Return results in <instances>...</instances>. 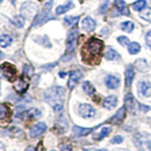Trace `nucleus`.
<instances>
[{"label": "nucleus", "mask_w": 151, "mask_h": 151, "mask_svg": "<svg viewBox=\"0 0 151 151\" xmlns=\"http://www.w3.org/2000/svg\"><path fill=\"white\" fill-rule=\"evenodd\" d=\"M103 49V42L102 41L92 38L82 47V59L87 63H93L94 60H99V57L101 55Z\"/></svg>", "instance_id": "1"}, {"label": "nucleus", "mask_w": 151, "mask_h": 151, "mask_svg": "<svg viewBox=\"0 0 151 151\" xmlns=\"http://www.w3.org/2000/svg\"><path fill=\"white\" fill-rule=\"evenodd\" d=\"M64 89L63 87H52L45 94V101L54 109L55 111H61L63 108Z\"/></svg>", "instance_id": "2"}, {"label": "nucleus", "mask_w": 151, "mask_h": 151, "mask_svg": "<svg viewBox=\"0 0 151 151\" xmlns=\"http://www.w3.org/2000/svg\"><path fill=\"white\" fill-rule=\"evenodd\" d=\"M42 116V112L40 110L35 108L29 109V110H26L19 114L16 115L17 118H20L22 120H28V119H38Z\"/></svg>", "instance_id": "3"}, {"label": "nucleus", "mask_w": 151, "mask_h": 151, "mask_svg": "<svg viewBox=\"0 0 151 151\" xmlns=\"http://www.w3.org/2000/svg\"><path fill=\"white\" fill-rule=\"evenodd\" d=\"M78 36V30L77 28H74V29L70 31L67 38V52L69 54H72L76 48Z\"/></svg>", "instance_id": "4"}, {"label": "nucleus", "mask_w": 151, "mask_h": 151, "mask_svg": "<svg viewBox=\"0 0 151 151\" xmlns=\"http://www.w3.org/2000/svg\"><path fill=\"white\" fill-rule=\"evenodd\" d=\"M1 71L5 78L9 81H13L16 76V69L11 63H3L1 65Z\"/></svg>", "instance_id": "5"}, {"label": "nucleus", "mask_w": 151, "mask_h": 151, "mask_svg": "<svg viewBox=\"0 0 151 151\" xmlns=\"http://www.w3.org/2000/svg\"><path fill=\"white\" fill-rule=\"evenodd\" d=\"M78 112L81 117L86 118H93L96 115V110L89 104H80L78 107Z\"/></svg>", "instance_id": "6"}, {"label": "nucleus", "mask_w": 151, "mask_h": 151, "mask_svg": "<svg viewBox=\"0 0 151 151\" xmlns=\"http://www.w3.org/2000/svg\"><path fill=\"white\" fill-rule=\"evenodd\" d=\"M37 5L33 2H25L21 7V12L23 13V15L25 17H31L32 15H34L37 12Z\"/></svg>", "instance_id": "7"}, {"label": "nucleus", "mask_w": 151, "mask_h": 151, "mask_svg": "<svg viewBox=\"0 0 151 151\" xmlns=\"http://www.w3.org/2000/svg\"><path fill=\"white\" fill-rule=\"evenodd\" d=\"M46 130V125L44 122H39L32 127V129L29 131V136L31 138H37L40 135L44 134Z\"/></svg>", "instance_id": "8"}, {"label": "nucleus", "mask_w": 151, "mask_h": 151, "mask_svg": "<svg viewBox=\"0 0 151 151\" xmlns=\"http://www.w3.org/2000/svg\"><path fill=\"white\" fill-rule=\"evenodd\" d=\"M53 2V0H50L49 2H47L45 4V6L44 8V11H42L39 15L37 16L36 18V21L34 22V25H38V24H42L44 23L45 21H46L47 19V15L49 14V12L51 9V4Z\"/></svg>", "instance_id": "9"}, {"label": "nucleus", "mask_w": 151, "mask_h": 151, "mask_svg": "<svg viewBox=\"0 0 151 151\" xmlns=\"http://www.w3.org/2000/svg\"><path fill=\"white\" fill-rule=\"evenodd\" d=\"M82 78V74L80 71L74 70L70 73V78L68 80V87L70 90H73L76 85H77L79 81V79Z\"/></svg>", "instance_id": "10"}, {"label": "nucleus", "mask_w": 151, "mask_h": 151, "mask_svg": "<svg viewBox=\"0 0 151 151\" xmlns=\"http://www.w3.org/2000/svg\"><path fill=\"white\" fill-rule=\"evenodd\" d=\"M96 129L94 127L93 129H88V127H78V126H74L72 131H73V135L75 137H84V136H87L90 133Z\"/></svg>", "instance_id": "11"}, {"label": "nucleus", "mask_w": 151, "mask_h": 151, "mask_svg": "<svg viewBox=\"0 0 151 151\" xmlns=\"http://www.w3.org/2000/svg\"><path fill=\"white\" fill-rule=\"evenodd\" d=\"M28 85H29V82H28L27 78L26 77H22L15 82V84H14V88H15V90L18 93H23L27 90Z\"/></svg>", "instance_id": "12"}, {"label": "nucleus", "mask_w": 151, "mask_h": 151, "mask_svg": "<svg viewBox=\"0 0 151 151\" xmlns=\"http://www.w3.org/2000/svg\"><path fill=\"white\" fill-rule=\"evenodd\" d=\"M138 91L141 96L149 97L151 96V83L148 81H141L138 85Z\"/></svg>", "instance_id": "13"}, {"label": "nucleus", "mask_w": 151, "mask_h": 151, "mask_svg": "<svg viewBox=\"0 0 151 151\" xmlns=\"http://www.w3.org/2000/svg\"><path fill=\"white\" fill-rule=\"evenodd\" d=\"M126 116V107H121L119 110L116 111V113L111 117V123L112 124H120L124 120Z\"/></svg>", "instance_id": "14"}, {"label": "nucleus", "mask_w": 151, "mask_h": 151, "mask_svg": "<svg viewBox=\"0 0 151 151\" xmlns=\"http://www.w3.org/2000/svg\"><path fill=\"white\" fill-rule=\"evenodd\" d=\"M114 6L118 9V12H119L121 14H123V15L129 16L130 14L129 13V7L127 6V4L125 3L124 0H115Z\"/></svg>", "instance_id": "15"}, {"label": "nucleus", "mask_w": 151, "mask_h": 151, "mask_svg": "<svg viewBox=\"0 0 151 151\" xmlns=\"http://www.w3.org/2000/svg\"><path fill=\"white\" fill-rule=\"evenodd\" d=\"M81 25H82V27L86 31H93L94 28H96V21H94L93 18L87 16L82 20Z\"/></svg>", "instance_id": "16"}, {"label": "nucleus", "mask_w": 151, "mask_h": 151, "mask_svg": "<svg viewBox=\"0 0 151 151\" xmlns=\"http://www.w3.org/2000/svg\"><path fill=\"white\" fill-rule=\"evenodd\" d=\"M117 105V97L115 96H110L103 101V107L107 110H111Z\"/></svg>", "instance_id": "17"}, {"label": "nucleus", "mask_w": 151, "mask_h": 151, "mask_svg": "<svg viewBox=\"0 0 151 151\" xmlns=\"http://www.w3.org/2000/svg\"><path fill=\"white\" fill-rule=\"evenodd\" d=\"M126 85L127 87H130V85L132 83V80H133L134 78V69L131 65H129L126 69Z\"/></svg>", "instance_id": "18"}, {"label": "nucleus", "mask_w": 151, "mask_h": 151, "mask_svg": "<svg viewBox=\"0 0 151 151\" xmlns=\"http://www.w3.org/2000/svg\"><path fill=\"white\" fill-rule=\"evenodd\" d=\"M106 84L110 89H116L120 84V79L114 76H109L106 79Z\"/></svg>", "instance_id": "19"}, {"label": "nucleus", "mask_w": 151, "mask_h": 151, "mask_svg": "<svg viewBox=\"0 0 151 151\" xmlns=\"http://www.w3.org/2000/svg\"><path fill=\"white\" fill-rule=\"evenodd\" d=\"M74 8V3L71 1V0H68L64 5H61V6H59L56 9V13L57 14H63L65 13L66 12L70 11L71 9Z\"/></svg>", "instance_id": "20"}, {"label": "nucleus", "mask_w": 151, "mask_h": 151, "mask_svg": "<svg viewBox=\"0 0 151 151\" xmlns=\"http://www.w3.org/2000/svg\"><path fill=\"white\" fill-rule=\"evenodd\" d=\"M125 104L127 108L129 109V111L133 112L134 109H135V105H136V102L134 100V97L132 96L131 93H127L126 97H125Z\"/></svg>", "instance_id": "21"}, {"label": "nucleus", "mask_w": 151, "mask_h": 151, "mask_svg": "<svg viewBox=\"0 0 151 151\" xmlns=\"http://www.w3.org/2000/svg\"><path fill=\"white\" fill-rule=\"evenodd\" d=\"M135 65H136V68L139 71H141V72H145V71L148 70V64L146 63V60L144 59L137 60Z\"/></svg>", "instance_id": "22"}, {"label": "nucleus", "mask_w": 151, "mask_h": 151, "mask_svg": "<svg viewBox=\"0 0 151 151\" xmlns=\"http://www.w3.org/2000/svg\"><path fill=\"white\" fill-rule=\"evenodd\" d=\"M105 58L109 60H118L119 59V55L118 53L111 48H108L106 53H105Z\"/></svg>", "instance_id": "23"}, {"label": "nucleus", "mask_w": 151, "mask_h": 151, "mask_svg": "<svg viewBox=\"0 0 151 151\" xmlns=\"http://www.w3.org/2000/svg\"><path fill=\"white\" fill-rule=\"evenodd\" d=\"M82 88H83V91L87 94H89V96H93L94 92H96V89H94V87L91 84V82H89V81H85L82 85Z\"/></svg>", "instance_id": "24"}, {"label": "nucleus", "mask_w": 151, "mask_h": 151, "mask_svg": "<svg viewBox=\"0 0 151 151\" xmlns=\"http://www.w3.org/2000/svg\"><path fill=\"white\" fill-rule=\"evenodd\" d=\"M111 131V127H103V129H101V131H100V133H98L96 135V137H94V139L96 140H102L103 138H105L106 136H108L109 134H110V132Z\"/></svg>", "instance_id": "25"}, {"label": "nucleus", "mask_w": 151, "mask_h": 151, "mask_svg": "<svg viewBox=\"0 0 151 151\" xmlns=\"http://www.w3.org/2000/svg\"><path fill=\"white\" fill-rule=\"evenodd\" d=\"M12 39L9 35L4 34L1 36V38H0V45L2 47H6V46L12 44Z\"/></svg>", "instance_id": "26"}, {"label": "nucleus", "mask_w": 151, "mask_h": 151, "mask_svg": "<svg viewBox=\"0 0 151 151\" xmlns=\"http://www.w3.org/2000/svg\"><path fill=\"white\" fill-rule=\"evenodd\" d=\"M134 28V24L129 21H126L121 24V29L126 32H131Z\"/></svg>", "instance_id": "27"}, {"label": "nucleus", "mask_w": 151, "mask_h": 151, "mask_svg": "<svg viewBox=\"0 0 151 151\" xmlns=\"http://www.w3.org/2000/svg\"><path fill=\"white\" fill-rule=\"evenodd\" d=\"M12 24L14 26H16L17 27H22L25 25V18L21 15H17L13 18V20H12Z\"/></svg>", "instance_id": "28"}, {"label": "nucleus", "mask_w": 151, "mask_h": 151, "mask_svg": "<svg viewBox=\"0 0 151 151\" xmlns=\"http://www.w3.org/2000/svg\"><path fill=\"white\" fill-rule=\"evenodd\" d=\"M78 16H67L64 18V22L66 23V25H68L70 27H73L75 25H77V23L78 22Z\"/></svg>", "instance_id": "29"}, {"label": "nucleus", "mask_w": 151, "mask_h": 151, "mask_svg": "<svg viewBox=\"0 0 151 151\" xmlns=\"http://www.w3.org/2000/svg\"><path fill=\"white\" fill-rule=\"evenodd\" d=\"M140 51V45L138 42H130L129 45V52L130 54L134 55L139 53Z\"/></svg>", "instance_id": "30"}, {"label": "nucleus", "mask_w": 151, "mask_h": 151, "mask_svg": "<svg viewBox=\"0 0 151 151\" xmlns=\"http://www.w3.org/2000/svg\"><path fill=\"white\" fill-rule=\"evenodd\" d=\"M145 6H146L145 0H138V1L133 3L132 8H133L135 11H142V9H144L145 8Z\"/></svg>", "instance_id": "31"}, {"label": "nucleus", "mask_w": 151, "mask_h": 151, "mask_svg": "<svg viewBox=\"0 0 151 151\" xmlns=\"http://www.w3.org/2000/svg\"><path fill=\"white\" fill-rule=\"evenodd\" d=\"M140 16L145 19V21L147 22H151V8H148L143 11L141 13H140Z\"/></svg>", "instance_id": "32"}, {"label": "nucleus", "mask_w": 151, "mask_h": 151, "mask_svg": "<svg viewBox=\"0 0 151 151\" xmlns=\"http://www.w3.org/2000/svg\"><path fill=\"white\" fill-rule=\"evenodd\" d=\"M8 112H9V108L5 104H1V106H0V119L3 120L8 115Z\"/></svg>", "instance_id": "33"}, {"label": "nucleus", "mask_w": 151, "mask_h": 151, "mask_svg": "<svg viewBox=\"0 0 151 151\" xmlns=\"http://www.w3.org/2000/svg\"><path fill=\"white\" fill-rule=\"evenodd\" d=\"M118 42H120V44L122 45H129V39L127 37H126V36H121V37H118Z\"/></svg>", "instance_id": "34"}, {"label": "nucleus", "mask_w": 151, "mask_h": 151, "mask_svg": "<svg viewBox=\"0 0 151 151\" xmlns=\"http://www.w3.org/2000/svg\"><path fill=\"white\" fill-rule=\"evenodd\" d=\"M123 140H124V138H123L122 136H120V135H116V136H114L113 138L111 140V144H121L122 142H123Z\"/></svg>", "instance_id": "35"}, {"label": "nucleus", "mask_w": 151, "mask_h": 151, "mask_svg": "<svg viewBox=\"0 0 151 151\" xmlns=\"http://www.w3.org/2000/svg\"><path fill=\"white\" fill-rule=\"evenodd\" d=\"M145 42H146V44H147V45L151 46V30L146 33V35H145Z\"/></svg>", "instance_id": "36"}, {"label": "nucleus", "mask_w": 151, "mask_h": 151, "mask_svg": "<svg viewBox=\"0 0 151 151\" xmlns=\"http://www.w3.org/2000/svg\"><path fill=\"white\" fill-rule=\"evenodd\" d=\"M61 151H72V146L70 145H65L64 146H63L60 149Z\"/></svg>", "instance_id": "37"}, {"label": "nucleus", "mask_w": 151, "mask_h": 151, "mask_svg": "<svg viewBox=\"0 0 151 151\" xmlns=\"http://www.w3.org/2000/svg\"><path fill=\"white\" fill-rule=\"evenodd\" d=\"M84 151H109V150L105 149V148H101V149H97V148H84Z\"/></svg>", "instance_id": "38"}, {"label": "nucleus", "mask_w": 151, "mask_h": 151, "mask_svg": "<svg viewBox=\"0 0 151 151\" xmlns=\"http://www.w3.org/2000/svg\"><path fill=\"white\" fill-rule=\"evenodd\" d=\"M25 151H35V150H34V148H33V147H31V146H28V147H27L25 149Z\"/></svg>", "instance_id": "39"}, {"label": "nucleus", "mask_w": 151, "mask_h": 151, "mask_svg": "<svg viewBox=\"0 0 151 151\" xmlns=\"http://www.w3.org/2000/svg\"><path fill=\"white\" fill-rule=\"evenodd\" d=\"M115 151H127V150H124V149H116Z\"/></svg>", "instance_id": "40"}, {"label": "nucleus", "mask_w": 151, "mask_h": 151, "mask_svg": "<svg viewBox=\"0 0 151 151\" xmlns=\"http://www.w3.org/2000/svg\"><path fill=\"white\" fill-rule=\"evenodd\" d=\"M11 2H12V4H14V2H15V0H11Z\"/></svg>", "instance_id": "41"}, {"label": "nucleus", "mask_w": 151, "mask_h": 151, "mask_svg": "<svg viewBox=\"0 0 151 151\" xmlns=\"http://www.w3.org/2000/svg\"><path fill=\"white\" fill-rule=\"evenodd\" d=\"M50 151H56V150H50Z\"/></svg>", "instance_id": "42"}]
</instances>
